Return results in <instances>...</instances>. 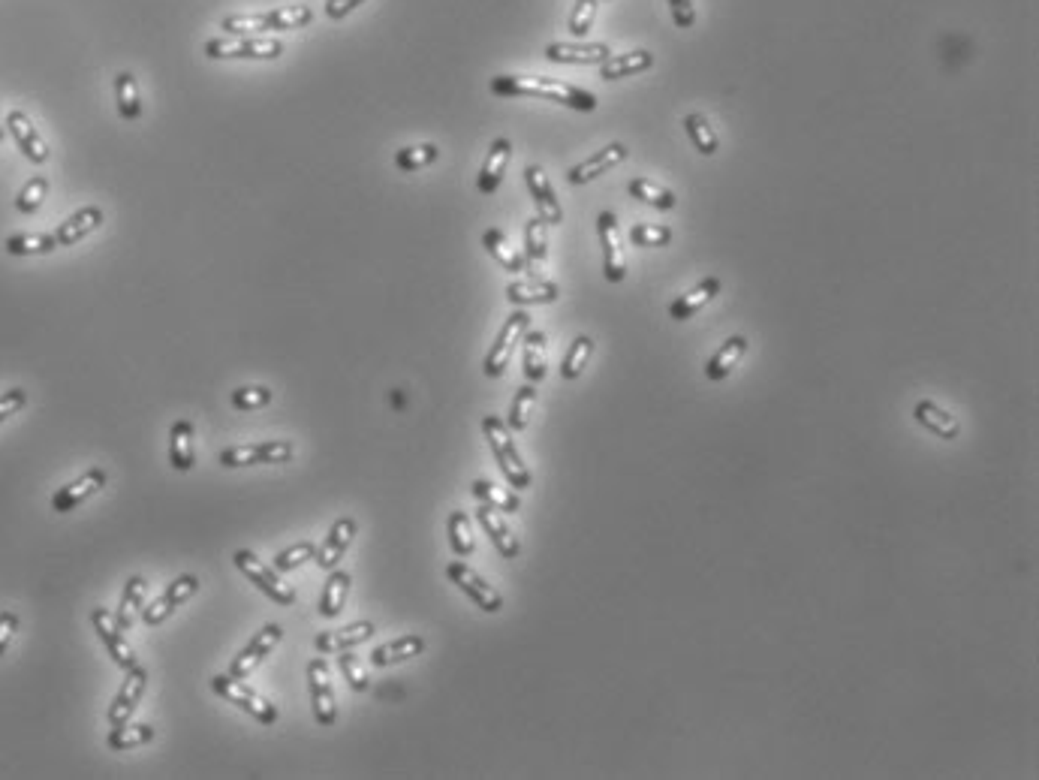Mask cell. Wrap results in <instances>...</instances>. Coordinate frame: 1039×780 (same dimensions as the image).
Here are the masks:
<instances>
[{
    "label": "cell",
    "instance_id": "cell-8",
    "mask_svg": "<svg viewBox=\"0 0 1039 780\" xmlns=\"http://www.w3.org/2000/svg\"><path fill=\"white\" fill-rule=\"evenodd\" d=\"M528 329H531V314L515 311V314L506 317V323H503L497 341L491 344V350H488V356H485V374H488V377H500V374L506 371V365H509V359H512L518 341L525 338Z\"/></svg>",
    "mask_w": 1039,
    "mask_h": 780
},
{
    "label": "cell",
    "instance_id": "cell-28",
    "mask_svg": "<svg viewBox=\"0 0 1039 780\" xmlns=\"http://www.w3.org/2000/svg\"><path fill=\"white\" fill-rule=\"evenodd\" d=\"M913 419L922 425V428H928L934 437H940V440H955L958 434H961V422L949 413V410H943L940 404H934V401H916V407H913Z\"/></svg>",
    "mask_w": 1039,
    "mask_h": 780
},
{
    "label": "cell",
    "instance_id": "cell-4",
    "mask_svg": "<svg viewBox=\"0 0 1039 780\" xmlns=\"http://www.w3.org/2000/svg\"><path fill=\"white\" fill-rule=\"evenodd\" d=\"M482 434H485V440H488V446H491V452H494V458H497V464H500V470L506 476V482L512 488H518V491L531 488L534 476H531L528 464L522 461V452L515 449V440H512L506 422L497 419V416H485L482 419Z\"/></svg>",
    "mask_w": 1039,
    "mask_h": 780
},
{
    "label": "cell",
    "instance_id": "cell-14",
    "mask_svg": "<svg viewBox=\"0 0 1039 780\" xmlns=\"http://www.w3.org/2000/svg\"><path fill=\"white\" fill-rule=\"evenodd\" d=\"M196 591H199V579H196V576H178L151 606L142 609V621H145L148 627L163 624V621L172 618V615L178 612V606H184Z\"/></svg>",
    "mask_w": 1039,
    "mask_h": 780
},
{
    "label": "cell",
    "instance_id": "cell-17",
    "mask_svg": "<svg viewBox=\"0 0 1039 780\" xmlns=\"http://www.w3.org/2000/svg\"><path fill=\"white\" fill-rule=\"evenodd\" d=\"M145 687H148V672L136 663L133 669H127V678H124L118 696L109 705V726H124L133 717L136 705L145 696Z\"/></svg>",
    "mask_w": 1039,
    "mask_h": 780
},
{
    "label": "cell",
    "instance_id": "cell-1",
    "mask_svg": "<svg viewBox=\"0 0 1039 780\" xmlns=\"http://www.w3.org/2000/svg\"><path fill=\"white\" fill-rule=\"evenodd\" d=\"M491 94L494 97H537V100H552L561 103L567 109L576 112H594L597 109V97L579 85L561 82V79H549V76H494L491 79Z\"/></svg>",
    "mask_w": 1039,
    "mask_h": 780
},
{
    "label": "cell",
    "instance_id": "cell-41",
    "mask_svg": "<svg viewBox=\"0 0 1039 780\" xmlns=\"http://www.w3.org/2000/svg\"><path fill=\"white\" fill-rule=\"evenodd\" d=\"M4 247L13 256H40V253H52L58 241L49 232H19V235H10Z\"/></svg>",
    "mask_w": 1039,
    "mask_h": 780
},
{
    "label": "cell",
    "instance_id": "cell-5",
    "mask_svg": "<svg viewBox=\"0 0 1039 780\" xmlns=\"http://www.w3.org/2000/svg\"><path fill=\"white\" fill-rule=\"evenodd\" d=\"M211 687H214V693H217L220 699L232 702L235 708H241L244 714H250L256 723L272 726V723L278 720V708H275V702H269V699H263L259 693H253L247 684H241V678L217 675V678H211Z\"/></svg>",
    "mask_w": 1039,
    "mask_h": 780
},
{
    "label": "cell",
    "instance_id": "cell-15",
    "mask_svg": "<svg viewBox=\"0 0 1039 780\" xmlns=\"http://www.w3.org/2000/svg\"><path fill=\"white\" fill-rule=\"evenodd\" d=\"M627 157H630V148H627L624 142H612V145L600 148L597 154H591L588 160L576 163V166L567 172V181H570V184H576V187L591 184L594 178H600V175L612 172L615 166H621Z\"/></svg>",
    "mask_w": 1039,
    "mask_h": 780
},
{
    "label": "cell",
    "instance_id": "cell-35",
    "mask_svg": "<svg viewBox=\"0 0 1039 780\" xmlns=\"http://www.w3.org/2000/svg\"><path fill=\"white\" fill-rule=\"evenodd\" d=\"M145 588L148 582L142 576H130L127 585H124V594H121V606L115 612V621L121 630H130L136 624V615L145 609Z\"/></svg>",
    "mask_w": 1039,
    "mask_h": 780
},
{
    "label": "cell",
    "instance_id": "cell-42",
    "mask_svg": "<svg viewBox=\"0 0 1039 780\" xmlns=\"http://www.w3.org/2000/svg\"><path fill=\"white\" fill-rule=\"evenodd\" d=\"M470 491L485 506H494V509H503V512H518V509H522V500H518L512 491H506V488H500V485H494L488 479H476L470 485Z\"/></svg>",
    "mask_w": 1039,
    "mask_h": 780
},
{
    "label": "cell",
    "instance_id": "cell-36",
    "mask_svg": "<svg viewBox=\"0 0 1039 780\" xmlns=\"http://www.w3.org/2000/svg\"><path fill=\"white\" fill-rule=\"evenodd\" d=\"M115 103L118 115L124 121H139L142 118V97H139V82L130 70L115 76Z\"/></svg>",
    "mask_w": 1039,
    "mask_h": 780
},
{
    "label": "cell",
    "instance_id": "cell-18",
    "mask_svg": "<svg viewBox=\"0 0 1039 780\" xmlns=\"http://www.w3.org/2000/svg\"><path fill=\"white\" fill-rule=\"evenodd\" d=\"M106 482H109V473L103 470V467H91L88 473H82L76 482H70V485H64L61 491H55V497H52V509L55 512H73L79 503H85L91 494H97V491H103L106 488Z\"/></svg>",
    "mask_w": 1039,
    "mask_h": 780
},
{
    "label": "cell",
    "instance_id": "cell-43",
    "mask_svg": "<svg viewBox=\"0 0 1039 780\" xmlns=\"http://www.w3.org/2000/svg\"><path fill=\"white\" fill-rule=\"evenodd\" d=\"M684 130H687V136H690V142H693V148H696L699 154H705V157L717 154L720 139H717V133H714V127L708 124L705 115L690 112V115L684 118Z\"/></svg>",
    "mask_w": 1039,
    "mask_h": 780
},
{
    "label": "cell",
    "instance_id": "cell-6",
    "mask_svg": "<svg viewBox=\"0 0 1039 780\" xmlns=\"http://www.w3.org/2000/svg\"><path fill=\"white\" fill-rule=\"evenodd\" d=\"M232 561H235V567L259 588V591H263L269 600H275L278 606H293L296 603V591L287 585V582H281L278 579V573L275 570H269L263 561H259L253 552H247V549H238L235 555H232Z\"/></svg>",
    "mask_w": 1039,
    "mask_h": 780
},
{
    "label": "cell",
    "instance_id": "cell-2",
    "mask_svg": "<svg viewBox=\"0 0 1039 780\" xmlns=\"http://www.w3.org/2000/svg\"><path fill=\"white\" fill-rule=\"evenodd\" d=\"M314 13L305 4L296 7H278V10H266V13H235L226 16L220 22V28L226 34H275V31H299L305 25H311Z\"/></svg>",
    "mask_w": 1039,
    "mask_h": 780
},
{
    "label": "cell",
    "instance_id": "cell-23",
    "mask_svg": "<svg viewBox=\"0 0 1039 780\" xmlns=\"http://www.w3.org/2000/svg\"><path fill=\"white\" fill-rule=\"evenodd\" d=\"M374 633H377V627H374L371 621H356V624H347V627L320 633V636L314 639V645H317L320 654H341V651H350V648L368 642Z\"/></svg>",
    "mask_w": 1039,
    "mask_h": 780
},
{
    "label": "cell",
    "instance_id": "cell-10",
    "mask_svg": "<svg viewBox=\"0 0 1039 780\" xmlns=\"http://www.w3.org/2000/svg\"><path fill=\"white\" fill-rule=\"evenodd\" d=\"M446 576H449V582H452L458 591H464V594L473 600V606H479L482 612L494 615V612H500V609H503V597H500V591H497L494 585H488V582H485L479 573H473L467 564H461V561L449 564V567H446Z\"/></svg>",
    "mask_w": 1039,
    "mask_h": 780
},
{
    "label": "cell",
    "instance_id": "cell-30",
    "mask_svg": "<svg viewBox=\"0 0 1039 780\" xmlns=\"http://www.w3.org/2000/svg\"><path fill=\"white\" fill-rule=\"evenodd\" d=\"M747 347H750V341L744 338V335H732V338H726L723 341V347L708 359V365H705V377L711 380V383H720V380H726L732 371H735V365L747 356Z\"/></svg>",
    "mask_w": 1039,
    "mask_h": 780
},
{
    "label": "cell",
    "instance_id": "cell-52",
    "mask_svg": "<svg viewBox=\"0 0 1039 780\" xmlns=\"http://www.w3.org/2000/svg\"><path fill=\"white\" fill-rule=\"evenodd\" d=\"M597 4H600V0H576V7H573V13H570V25H567L570 34H573L576 40L588 37V31L594 28Z\"/></svg>",
    "mask_w": 1039,
    "mask_h": 780
},
{
    "label": "cell",
    "instance_id": "cell-46",
    "mask_svg": "<svg viewBox=\"0 0 1039 780\" xmlns=\"http://www.w3.org/2000/svg\"><path fill=\"white\" fill-rule=\"evenodd\" d=\"M591 356H594V338H591V335H579V338L570 344L567 356H564V365H561L564 380H579L582 371H585V365L591 362Z\"/></svg>",
    "mask_w": 1039,
    "mask_h": 780
},
{
    "label": "cell",
    "instance_id": "cell-58",
    "mask_svg": "<svg viewBox=\"0 0 1039 780\" xmlns=\"http://www.w3.org/2000/svg\"><path fill=\"white\" fill-rule=\"evenodd\" d=\"M4 139H7V121L0 118V142H4Z\"/></svg>",
    "mask_w": 1039,
    "mask_h": 780
},
{
    "label": "cell",
    "instance_id": "cell-56",
    "mask_svg": "<svg viewBox=\"0 0 1039 780\" xmlns=\"http://www.w3.org/2000/svg\"><path fill=\"white\" fill-rule=\"evenodd\" d=\"M362 4H368V0H326L323 4V13L329 22H344L353 10H359Z\"/></svg>",
    "mask_w": 1039,
    "mask_h": 780
},
{
    "label": "cell",
    "instance_id": "cell-47",
    "mask_svg": "<svg viewBox=\"0 0 1039 780\" xmlns=\"http://www.w3.org/2000/svg\"><path fill=\"white\" fill-rule=\"evenodd\" d=\"M440 157V148L434 142H425V145H410V148H401L395 154V166L401 172H419L425 166H431L434 160Z\"/></svg>",
    "mask_w": 1039,
    "mask_h": 780
},
{
    "label": "cell",
    "instance_id": "cell-39",
    "mask_svg": "<svg viewBox=\"0 0 1039 780\" xmlns=\"http://www.w3.org/2000/svg\"><path fill=\"white\" fill-rule=\"evenodd\" d=\"M154 735H157V729L151 723H130L127 720L124 726H112L106 744H109V750H133V747L154 741Z\"/></svg>",
    "mask_w": 1039,
    "mask_h": 780
},
{
    "label": "cell",
    "instance_id": "cell-37",
    "mask_svg": "<svg viewBox=\"0 0 1039 780\" xmlns=\"http://www.w3.org/2000/svg\"><path fill=\"white\" fill-rule=\"evenodd\" d=\"M627 193L636 196L639 202L657 208V211H672V208L678 205V196H675L669 187H663V184H657V181H651V178H633V181H627Z\"/></svg>",
    "mask_w": 1039,
    "mask_h": 780
},
{
    "label": "cell",
    "instance_id": "cell-27",
    "mask_svg": "<svg viewBox=\"0 0 1039 780\" xmlns=\"http://www.w3.org/2000/svg\"><path fill=\"white\" fill-rule=\"evenodd\" d=\"M609 46L603 43H549L546 58L552 64H603L609 58Z\"/></svg>",
    "mask_w": 1039,
    "mask_h": 780
},
{
    "label": "cell",
    "instance_id": "cell-33",
    "mask_svg": "<svg viewBox=\"0 0 1039 780\" xmlns=\"http://www.w3.org/2000/svg\"><path fill=\"white\" fill-rule=\"evenodd\" d=\"M482 244H485V250L497 259V263L509 272V275H522V272H528V266H525V256L522 253H518L509 241H506V235L500 232V229H485V235H482Z\"/></svg>",
    "mask_w": 1039,
    "mask_h": 780
},
{
    "label": "cell",
    "instance_id": "cell-45",
    "mask_svg": "<svg viewBox=\"0 0 1039 780\" xmlns=\"http://www.w3.org/2000/svg\"><path fill=\"white\" fill-rule=\"evenodd\" d=\"M537 404V383H528L515 392L512 398V407H509V416H506V425L512 431H525L531 425V410Z\"/></svg>",
    "mask_w": 1039,
    "mask_h": 780
},
{
    "label": "cell",
    "instance_id": "cell-49",
    "mask_svg": "<svg viewBox=\"0 0 1039 780\" xmlns=\"http://www.w3.org/2000/svg\"><path fill=\"white\" fill-rule=\"evenodd\" d=\"M46 196H49V181H46L43 175H37V178H31V181L22 187V193L16 196V208H19L22 214H34V211H40V205L46 202Z\"/></svg>",
    "mask_w": 1039,
    "mask_h": 780
},
{
    "label": "cell",
    "instance_id": "cell-22",
    "mask_svg": "<svg viewBox=\"0 0 1039 780\" xmlns=\"http://www.w3.org/2000/svg\"><path fill=\"white\" fill-rule=\"evenodd\" d=\"M103 220H106V214H103V208H97V205H85V208H79L76 214H70L52 235H55V241H58V247H73V244H79L82 238H88L94 229H100L103 226Z\"/></svg>",
    "mask_w": 1039,
    "mask_h": 780
},
{
    "label": "cell",
    "instance_id": "cell-53",
    "mask_svg": "<svg viewBox=\"0 0 1039 780\" xmlns=\"http://www.w3.org/2000/svg\"><path fill=\"white\" fill-rule=\"evenodd\" d=\"M338 666H341V672H344V678H347L350 690L365 693V690L371 687V678H368V672H365V666H362V660H359L356 654L341 651V654H338Z\"/></svg>",
    "mask_w": 1039,
    "mask_h": 780
},
{
    "label": "cell",
    "instance_id": "cell-11",
    "mask_svg": "<svg viewBox=\"0 0 1039 780\" xmlns=\"http://www.w3.org/2000/svg\"><path fill=\"white\" fill-rule=\"evenodd\" d=\"M281 639H284V627H281V624H266L263 630H256V636L250 639V645H247L241 654L232 657L226 675H229V678H247L259 663H263V660L281 645Z\"/></svg>",
    "mask_w": 1039,
    "mask_h": 780
},
{
    "label": "cell",
    "instance_id": "cell-51",
    "mask_svg": "<svg viewBox=\"0 0 1039 780\" xmlns=\"http://www.w3.org/2000/svg\"><path fill=\"white\" fill-rule=\"evenodd\" d=\"M272 404V389L269 386H241L232 392V407L235 410H263Z\"/></svg>",
    "mask_w": 1039,
    "mask_h": 780
},
{
    "label": "cell",
    "instance_id": "cell-29",
    "mask_svg": "<svg viewBox=\"0 0 1039 780\" xmlns=\"http://www.w3.org/2000/svg\"><path fill=\"white\" fill-rule=\"evenodd\" d=\"M723 290V281L720 278H705V281H699L690 293H684V296H678L672 305H669V317L672 320H690L696 311H702L711 299H717V293Z\"/></svg>",
    "mask_w": 1039,
    "mask_h": 780
},
{
    "label": "cell",
    "instance_id": "cell-16",
    "mask_svg": "<svg viewBox=\"0 0 1039 780\" xmlns=\"http://www.w3.org/2000/svg\"><path fill=\"white\" fill-rule=\"evenodd\" d=\"M525 184H528L531 199H534V205H537V217H543L549 226L564 223V208H561V202H558V193H555V187H552L546 169L537 166V163L528 166V169H525Z\"/></svg>",
    "mask_w": 1039,
    "mask_h": 780
},
{
    "label": "cell",
    "instance_id": "cell-57",
    "mask_svg": "<svg viewBox=\"0 0 1039 780\" xmlns=\"http://www.w3.org/2000/svg\"><path fill=\"white\" fill-rule=\"evenodd\" d=\"M16 630H19V615L16 612H0V654H7Z\"/></svg>",
    "mask_w": 1039,
    "mask_h": 780
},
{
    "label": "cell",
    "instance_id": "cell-38",
    "mask_svg": "<svg viewBox=\"0 0 1039 780\" xmlns=\"http://www.w3.org/2000/svg\"><path fill=\"white\" fill-rule=\"evenodd\" d=\"M350 573H344V570H335L332 576H329V582H326V588H323V600H320V615L323 618H338L341 612H344V606H347V597H350Z\"/></svg>",
    "mask_w": 1039,
    "mask_h": 780
},
{
    "label": "cell",
    "instance_id": "cell-55",
    "mask_svg": "<svg viewBox=\"0 0 1039 780\" xmlns=\"http://www.w3.org/2000/svg\"><path fill=\"white\" fill-rule=\"evenodd\" d=\"M28 404V392L22 386L16 389H7L4 395H0V422H7L10 416H16L19 410H25Z\"/></svg>",
    "mask_w": 1039,
    "mask_h": 780
},
{
    "label": "cell",
    "instance_id": "cell-12",
    "mask_svg": "<svg viewBox=\"0 0 1039 780\" xmlns=\"http://www.w3.org/2000/svg\"><path fill=\"white\" fill-rule=\"evenodd\" d=\"M308 693H311V708L320 726H335L338 720V702H335V687L329 678L326 660H311L308 663Z\"/></svg>",
    "mask_w": 1039,
    "mask_h": 780
},
{
    "label": "cell",
    "instance_id": "cell-9",
    "mask_svg": "<svg viewBox=\"0 0 1039 780\" xmlns=\"http://www.w3.org/2000/svg\"><path fill=\"white\" fill-rule=\"evenodd\" d=\"M597 232H600V244H603V275L609 284H621L627 278V256H624L618 217L612 211H603L597 217Z\"/></svg>",
    "mask_w": 1039,
    "mask_h": 780
},
{
    "label": "cell",
    "instance_id": "cell-7",
    "mask_svg": "<svg viewBox=\"0 0 1039 780\" xmlns=\"http://www.w3.org/2000/svg\"><path fill=\"white\" fill-rule=\"evenodd\" d=\"M296 446L290 440H266V443H247V446H232L220 452L223 467H250V464H284L293 461Z\"/></svg>",
    "mask_w": 1039,
    "mask_h": 780
},
{
    "label": "cell",
    "instance_id": "cell-32",
    "mask_svg": "<svg viewBox=\"0 0 1039 780\" xmlns=\"http://www.w3.org/2000/svg\"><path fill=\"white\" fill-rule=\"evenodd\" d=\"M425 651V639L422 636H401V639H395V642H386V645H380V648H374L371 651V663L377 666V669H386V666H398V663H404V660H413V657H419Z\"/></svg>",
    "mask_w": 1039,
    "mask_h": 780
},
{
    "label": "cell",
    "instance_id": "cell-3",
    "mask_svg": "<svg viewBox=\"0 0 1039 780\" xmlns=\"http://www.w3.org/2000/svg\"><path fill=\"white\" fill-rule=\"evenodd\" d=\"M205 58L211 61H278L284 55V43L275 37H250V34H232L205 40L202 46Z\"/></svg>",
    "mask_w": 1039,
    "mask_h": 780
},
{
    "label": "cell",
    "instance_id": "cell-21",
    "mask_svg": "<svg viewBox=\"0 0 1039 780\" xmlns=\"http://www.w3.org/2000/svg\"><path fill=\"white\" fill-rule=\"evenodd\" d=\"M476 518H479L482 531L488 534V540L494 543V549L500 552V558H506V561L518 558V552H522V543H518V537H515V534L509 531V525L503 522L500 509L482 503V506L476 509Z\"/></svg>",
    "mask_w": 1039,
    "mask_h": 780
},
{
    "label": "cell",
    "instance_id": "cell-48",
    "mask_svg": "<svg viewBox=\"0 0 1039 780\" xmlns=\"http://www.w3.org/2000/svg\"><path fill=\"white\" fill-rule=\"evenodd\" d=\"M672 238H675L672 226H663V223H636L630 229V241L639 247H666L672 244Z\"/></svg>",
    "mask_w": 1039,
    "mask_h": 780
},
{
    "label": "cell",
    "instance_id": "cell-34",
    "mask_svg": "<svg viewBox=\"0 0 1039 780\" xmlns=\"http://www.w3.org/2000/svg\"><path fill=\"white\" fill-rule=\"evenodd\" d=\"M169 461L175 470H190L196 464L193 452V425L187 419H178L169 434Z\"/></svg>",
    "mask_w": 1039,
    "mask_h": 780
},
{
    "label": "cell",
    "instance_id": "cell-26",
    "mask_svg": "<svg viewBox=\"0 0 1039 780\" xmlns=\"http://www.w3.org/2000/svg\"><path fill=\"white\" fill-rule=\"evenodd\" d=\"M654 67V55L648 49H633V52H621V55H609L600 64V79L603 82H618L627 76H639L645 70Z\"/></svg>",
    "mask_w": 1039,
    "mask_h": 780
},
{
    "label": "cell",
    "instance_id": "cell-50",
    "mask_svg": "<svg viewBox=\"0 0 1039 780\" xmlns=\"http://www.w3.org/2000/svg\"><path fill=\"white\" fill-rule=\"evenodd\" d=\"M314 555H317V546H314L311 540L296 543V546H290V549L278 552V558H275V570H278V573H293V570H299L302 564H308Z\"/></svg>",
    "mask_w": 1039,
    "mask_h": 780
},
{
    "label": "cell",
    "instance_id": "cell-40",
    "mask_svg": "<svg viewBox=\"0 0 1039 780\" xmlns=\"http://www.w3.org/2000/svg\"><path fill=\"white\" fill-rule=\"evenodd\" d=\"M525 377L528 383H540L546 377V332H525Z\"/></svg>",
    "mask_w": 1039,
    "mask_h": 780
},
{
    "label": "cell",
    "instance_id": "cell-24",
    "mask_svg": "<svg viewBox=\"0 0 1039 780\" xmlns=\"http://www.w3.org/2000/svg\"><path fill=\"white\" fill-rule=\"evenodd\" d=\"M509 160H512V142H509V139H494L491 148H488V157H485V163H482V172H479V178H476V190H479L482 196L497 193V187H500V181H503V175H506Z\"/></svg>",
    "mask_w": 1039,
    "mask_h": 780
},
{
    "label": "cell",
    "instance_id": "cell-13",
    "mask_svg": "<svg viewBox=\"0 0 1039 780\" xmlns=\"http://www.w3.org/2000/svg\"><path fill=\"white\" fill-rule=\"evenodd\" d=\"M91 624H94L100 642L106 645L109 657L115 660V666H121L124 672L133 669V666H136V651H133V645L127 642L124 630L118 627L115 615H112L109 609H94V612H91Z\"/></svg>",
    "mask_w": 1039,
    "mask_h": 780
},
{
    "label": "cell",
    "instance_id": "cell-25",
    "mask_svg": "<svg viewBox=\"0 0 1039 780\" xmlns=\"http://www.w3.org/2000/svg\"><path fill=\"white\" fill-rule=\"evenodd\" d=\"M506 299L515 308H528V305H552L561 299V287L543 278H528V281H512L506 287Z\"/></svg>",
    "mask_w": 1039,
    "mask_h": 780
},
{
    "label": "cell",
    "instance_id": "cell-31",
    "mask_svg": "<svg viewBox=\"0 0 1039 780\" xmlns=\"http://www.w3.org/2000/svg\"><path fill=\"white\" fill-rule=\"evenodd\" d=\"M549 259V223L543 217H531L525 223V266L537 278Z\"/></svg>",
    "mask_w": 1039,
    "mask_h": 780
},
{
    "label": "cell",
    "instance_id": "cell-19",
    "mask_svg": "<svg viewBox=\"0 0 1039 780\" xmlns=\"http://www.w3.org/2000/svg\"><path fill=\"white\" fill-rule=\"evenodd\" d=\"M4 121H7V130L13 133L16 145L22 148V154H25L31 163H46V160H49V145H46V139L40 136V130L34 127V121H31L22 109H13Z\"/></svg>",
    "mask_w": 1039,
    "mask_h": 780
},
{
    "label": "cell",
    "instance_id": "cell-20",
    "mask_svg": "<svg viewBox=\"0 0 1039 780\" xmlns=\"http://www.w3.org/2000/svg\"><path fill=\"white\" fill-rule=\"evenodd\" d=\"M356 522H353V518H338V522L332 525V531L326 534V540H323V546H317V555H314V561L323 567V570H335L338 564H341V558L347 555V549H350V543L356 540Z\"/></svg>",
    "mask_w": 1039,
    "mask_h": 780
},
{
    "label": "cell",
    "instance_id": "cell-44",
    "mask_svg": "<svg viewBox=\"0 0 1039 780\" xmlns=\"http://www.w3.org/2000/svg\"><path fill=\"white\" fill-rule=\"evenodd\" d=\"M446 534H449V546H452V552H455L458 558L473 555L476 540H473V525H470L467 512H452V515H449V522H446Z\"/></svg>",
    "mask_w": 1039,
    "mask_h": 780
},
{
    "label": "cell",
    "instance_id": "cell-54",
    "mask_svg": "<svg viewBox=\"0 0 1039 780\" xmlns=\"http://www.w3.org/2000/svg\"><path fill=\"white\" fill-rule=\"evenodd\" d=\"M666 4H669L675 28L690 31L696 25V4H693V0H666Z\"/></svg>",
    "mask_w": 1039,
    "mask_h": 780
}]
</instances>
